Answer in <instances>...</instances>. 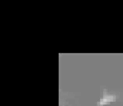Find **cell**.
<instances>
[{"label":"cell","mask_w":123,"mask_h":106,"mask_svg":"<svg viewBox=\"0 0 123 106\" xmlns=\"http://www.w3.org/2000/svg\"><path fill=\"white\" fill-rule=\"evenodd\" d=\"M103 95H105V98H102V99L99 100L97 106H103V105H106V103H109V102H115V100L117 99L115 95H110V96H107V92H105Z\"/></svg>","instance_id":"cell-1"}]
</instances>
